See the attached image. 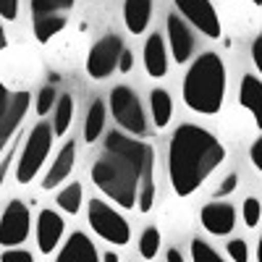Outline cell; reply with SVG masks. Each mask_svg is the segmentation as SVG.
<instances>
[{
	"instance_id": "cell-1",
	"label": "cell",
	"mask_w": 262,
	"mask_h": 262,
	"mask_svg": "<svg viewBox=\"0 0 262 262\" xmlns=\"http://www.w3.org/2000/svg\"><path fill=\"white\" fill-rule=\"evenodd\" d=\"M92 181L118 207L149 212L155 205V149L126 131H111L92 165Z\"/></svg>"
},
{
	"instance_id": "cell-2",
	"label": "cell",
	"mask_w": 262,
	"mask_h": 262,
	"mask_svg": "<svg viewBox=\"0 0 262 262\" xmlns=\"http://www.w3.org/2000/svg\"><path fill=\"white\" fill-rule=\"evenodd\" d=\"M226 160V147L212 131L184 123L173 131L168 147V176L173 191L179 196H189L200 189L215 168Z\"/></svg>"
},
{
	"instance_id": "cell-3",
	"label": "cell",
	"mask_w": 262,
	"mask_h": 262,
	"mask_svg": "<svg viewBox=\"0 0 262 262\" xmlns=\"http://www.w3.org/2000/svg\"><path fill=\"white\" fill-rule=\"evenodd\" d=\"M184 102L189 111L200 116L221 113L226 100V66L217 53H202L194 58L184 76Z\"/></svg>"
},
{
	"instance_id": "cell-4",
	"label": "cell",
	"mask_w": 262,
	"mask_h": 262,
	"mask_svg": "<svg viewBox=\"0 0 262 262\" xmlns=\"http://www.w3.org/2000/svg\"><path fill=\"white\" fill-rule=\"evenodd\" d=\"M53 137L55 131L53 126H48L45 121L37 123L29 137L24 142V149H21V158L16 163V181L18 184H29L37 173L42 170V165H45L48 155H50V147H53Z\"/></svg>"
},
{
	"instance_id": "cell-5",
	"label": "cell",
	"mask_w": 262,
	"mask_h": 262,
	"mask_svg": "<svg viewBox=\"0 0 262 262\" xmlns=\"http://www.w3.org/2000/svg\"><path fill=\"white\" fill-rule=\"evenodd\" d=\"M86 221L90 228L102 238V242L113 244V247H123L131 238V226L126 223V217L113 210L107 202L102 200H90V212H86Z\"/></svg>"
},
{
	"instance_id": "cell-6",
	"label": "cell",
	"mask_w": 262,
	"mask_h": 262,
	"mask_svg": "<svg viewBox=\"0 0 262 262\" xmlns=\"http://www.w3.org/2000/svg\"><path fill=\"white\" fill-rule=\"evenodd\" d=\"M111 113L126 134H131V137H144L147 134V116H144V107H142L134 90L116 86L111 92Z\"/></svg>"
},
{
	"instance_id": "cell-7",
	"label": "cell",
	"mask_w": 262,
	"mask_h": 262,
	"mask_svg": "<svg viewBox=\"0 0 262 262\" xmlns=\"http://www.w3.org/2000/svg\"><path fill=\"white\" fill-rule=\"evenodd\" d=\"M121 53H123V39L118 34H105L100 42H95L90 55H86V74L95 81L107 79L118 69Z\"/></svg>"
},
{
	"instance_id": "cell-8",
	"label": "cell",
	"mask_w": 262,
	"mask_h": 262,
	"mask_svg": "<svg viewBox=\"0 0 262 262\" xmlns=\"http://www.w3.org/2000/svg\"><path fill=\"white\" fill-rule=\"evenodd\" d=\"M32 215L21 200H11L0 217V247H18L29 238Z\"/></svg>"
},
{
	"instance_id": "cell-9",
	"label": "cell",
	"mask_w": 262,
	"mask_h": 262,
	"mask_svg": "<svg viewBox=\"0 0 262 262\" xmlns=\"http://www.w3.org/2000/svg\"><path fill=\"white\" fill-rule=\"evenodd\" d=\"M29 92H8V97L0 100V155L13 142V134L29 111Z\"/></svg>"
},
{
	"instance_id": "cell-10",
	"label": "cell",
	"mask_w": 262,
	"mask_h": 262,
	"mask_svg": "<svg viewBox=\"0 0 262 262\" xmlns=\"http://www.w3.org/2000/svg\"><path fill=\"white\" fill-rule=\"evenodd\" d=\"M176 8L179 13L194 24V29H200L205 37L217 39L221 37V18H217V11L210 0H176Z\"/></svg>"
},
{
	"instance_id": "cell-11",
	"label": "cell",
	"mask_w": 262,
	"mask_h": 262,
	"mask_svg": "<svg viewBox=\"0 0 262 262\" xmlns=\"http://www.w3.org/2000/svg\"><path fill=\"white\" fill-rule=\"evenodd\" d=\"M165 29H168V45H170L173 60L186 63L194 55V37H191V29L186 27L184 16L170 13L168 21H165Z\"/></svg>"
},
{
	"instance_id": "cell-12",
	"label": "cell",
	"mask_w": 262,
	"mask_h": 262,
	"mask_svg": "<svg viewBox=\"0 0 262 262\" xmlns=\"http://www.w3.org/2000/svg\"><path fill=\"white\" fill-rule=\"evenodd\" d=\"M63 231H66L63 217L55 210H42L37 215V247H39V252L42 254L55 252L60 238H63Z\"/></svg>"
},
{
	"instance_id": "cell-13",
	"label": "cell",
	"mask_w": 262,
	"mask_h": 262,
	"mask_svg": "<svg viewBox=\"0 0 262 262\" xmlns=\"http://www.w3.org/2000/svg\"><path fill=\"white\" fill-rule=\"evenodd\" d=\"M200 221H202L207 233H212V236H228L233 231V226H236V210L228 202H212V205L202 207Z\"/></svg>"
},
{
	"instance_id": "cell-14",
	"label": "cell",
	"mask_w": 262,
	"mask_h": 262,
	"mask_svg": "<svg viewBox=\"0 0 262 262\" xmlns=\"http://www.w3.org/2000/svg\"><path fill=\"white\" fill-rule=\"evenodd\" d=\"M55 262H100V254H97L95 244L90 242V236L76 231V233L69 236V242L60 247Z\"/></svg>"
},
{
	"instance_id": "cell-15",
	"label": "cell",
	"mask_w": 262,
	"mask_h": 262,
	"mask_svg": "<svg viewBox=\"0 0 262 262\" xmlns=\"http://www.w3.org/2000/svg\"><path fill=\"white\" fill-rule=\"evenodd\" d=\"M74 163H76V144L69 139V142H66V144L60 147V152H58V155H55L53 165L48 168L45 179H42V189H55L58 184H63L66 179L71 176Z\"/></svg>"
},
{
	"instance_id": "cell-16",
	"label": "cell",
	"mask_w": 262,
	"mask_h": 262,
	"mask_svg": "<svg viewBox=\"0 0 262 262\" xmlns=\"http://www.w3.org/2000/svg\"><path fill=\"white\" fill-rule=\"evenodd\" d=\"M144 69L152 79H163L168 74V53L160 34H149L144 42Z\"/></svg>"
},
{
	"instance_id": "cell-17",
	"label": "cell",
	"mask_w": 262,
	"mask_h": 262,
	"mask_svg": "<svg viewBox=\"0 0 262 262\" xmlns=\"http://www.w3.org/2000/svg\"><path fill=\"white\" fill-rule=\"evenodd\" d=\"M238 102L252 113L254 123L262 128V81L252 74L242 76V86H238Z\"/></svg>"
},
{
	"instance_id": "cell-18",
	"label": "cell",
	"mask_w": 262,
	"mask_h": 262,
	"mask_svg": "<svg viewBox=\"0 0 262 262\" xmlns=\"http://www.w3.org/2000/svg\"><path fill=\"white\" fill-rule=\"evenodd\" d=\"M152 18V0H126L123 3V24L131 34H144Z\"/></svg>"
},
{
	"instance_id": "cell-19",
	"label": "cell",
	"mask_w": 262,
	"mask_h": 262,
	"mask_svg": "<svg viewBox=\"0 0 262 262\" xmlns=\"http://www.w3.org/2000/svg\"><path fill=\"white\" fill-rule=\"evenodd\" d=\"M149 107H152V123L158 128H165L173 118V100L165 90H152L149 92Z\"/></svg>"
},
{
	"instance_id": "cell-20",
	"label": "cell",
	"mask_w": 262,
	"mask_h": 262,
	"mask_svg": "<svg viewBox=\"0 0 262 262\" xmlns=\"http://www.w3.org/2000/svg\"><path fill=\"white\" fill-rule=\"evenodd\" d=\"M105 128V102L102 100H95L86 111V118H84V142H97L100 134Z\"/></svg>"
},
{
	"instance_id": "cell-21",
	"label": "cell",
	"mask_w": 262,
	"mask_h": 262,
	"mask_svg": "<svg viewBox=\"0 0 262 262\" xmlns=\"http://www.w3.org/2000/svg\"><path fill=\"white\" fill-rule=\"evenodd\" d=\"M63 27H66V18L58 16V13L34 16V37H37L39 45H48L58 32H63Z\"/></svg>"
},
{
	"instance_id": "cell-22",
	"label": "cell",
	"mask_w": 262,
	"mask_h": 262,
	"mask_svg": "<svg viewBox=\"0 0 262 262\" xmlns=\"http://www.w3.org/2000/svg\"><path fill=\"white\" fill-rule=\"evenodd\" d=\"M71 118H74V97L71 95H60L55 102V121H53V131L55 137L69 134L71 128Z\"/></svg>"
},
{
	"instance_id": "cell-23",
	"label": "cell",
	"mask_w": 262,
	"mask_h": 262,
	"mask_svg": "<svg viewBox=\"0 0 262 262\" xmlns=\"http://www.w3.org/2000/svg\"><path fill=\"white\" fill-rule=\"evenodd\" d=\"M81 196H84L81 184H69L66 189H60V191H58L55 202H58V207H60L63 212L76 215V212H79V207H81Z\"/></svg>"
},
{
	"instance_id": "cell-24",
	"label": "cell",
	"mask_w": 262,
	"mask_h": 262,
	"mask_svg": "<svg viewBox=\"0 0 262 262\" xmlns=\"http://www.w3.org/2000/svg\"><path fill=\"white\" fill-rule=\"evenodd\" d=\"M160 242H163V238H160V231L155 226L144 228L142 238H139V254H142V259H155L158 252H160Z\"/></svg>"
},
{
	"instance_id": "cell-25",
	"label": "cell",
	"mask_w": 262,
	"mask_h": 262,
	"mask_svg": "<svg viewBox=\"0 0 262 262\" xmlns=\"http://www.w3.org/2000/svg\"><path fill=\"white\" fill-rule=\"evenodd\" d=\"M74 0H32V13L34 16H48V13H60L71 11Z\"/></svg>"
},
{
	"instance_id": "cell-26",
	"label": "cell",
	"mask_w": 262,
	"mask_h": 262,
	"mask_svg": "<svg viewBox=\"0 0 262 262\" xmlns=\"http://www.w3.org/2000/svg\"><path fill=\"white\" fill-rule=\"evenodd\" d=\"M191 262H226L205 238H194L191 242Z\"/></svg>"
},
{
	"instance_id": "cell-27",
	"label": "cell",
	"mask_w": 262,
	"mask_h": 262,
	"mask_svg": "<svg viewBox=\"0 0 262 262\" xmlns=\"http://www.w3.org/2000/svg\"><path fill=\"white\" fill-rule=\"evenodd\" d=\"M242 217L249 228H257L259 226V217H262V202L257 196H247L244 205H242Z\"/></svg>"
},
{
	"instance_id": "cell-28",
	"label": "cell",
	"mask_w": 262,
	"mask_h": 262,
	"mask_svg": "<svg viewBox=\"0 0 262 262\" xmlns=\"http://www.w3.org/2000/svg\"><path fill=\"white\" fill-rule=\"evenodd\" d=\"M55 102H58V95H55L53 86H42L39 95H37V105H34L37 116H48V111H53Z\"/></svg>"
},
{
	"instance_id": "cell-29",
	"label": "cell",
	"mask_w": 262,
	"mask_h": 262,
	"mask_svg": "<svg viewBox=\"0 0 262 262\" xmlns=\"http://www.w3.org/2000/svg\"><path fill=\"white\" fill-rule=\"evenodd\" d=\"M226 252H228V257L233 262H249V247H247L244 238H233V242H228Z\"/></svg>"
},
{
	"instance_id": "cell-30",
	"label": "cell",
	"mask_w": 262,
	"mask_h": 262,
	"mask_svg": "<svg viewBox=\"0 0 262 262\" xmlns=\"http://www.w3.org/2000/svg\"><path fill=\"white\" fill-rule=\"evenodd\" d=\"M16 144H18V139H13V142L8 144V149H6V155L0 158V186L6 184V176H8V168H11V163H13V158H16Z\"/></svg>"
},
{
	"instance_id": "cell-31",
	"label": "cell",
	"mask_w": 262,
	"mask_h": 262,
	"mask_svg": "<svg viewBox=\"0 0 262 262\" xmlns=\"http://www.w3.org/2000/svg\"><path fill=\"white\" fill-rule=\"evenodd\" d=\"M0 262H34V257L24 249H6L0 254Z\"/></svg>"
},
{
	"instance_id": "cell-32",
	"label": "cell",
	"mask_w": 262,
	"mask_h": 262,
	"mask_svg": "<svg viewBox=\"0 0 262 262\" xmlns=\"http://www.w3.org/2000/svg\"><path fill=\"white\" fill-rule=\"evenodd\" d=\"M0 16L6 21H13L18 16V0H0Z\"/></svg>"
},
{
	"instance_id": "cell-33",
	"label": "cell",
	"mask_w": 262,
	"mask_h": 262,
	"mask_svg": "<svg viewBox=\"0 0 262 262\" xmlns=\"http://www.w3.org/2000/svg\"><path fill=\"white\" fill-rule=\"evenodd\" d=\"M249 158H252V165L262 173V137H257L254 144L249 147Z\"/></svg>"
},
{
	"instance_id": "cell-34",
	"label": "cell",
	"mask_w": 262,
	"mask_h": 262,
	"mask_svg": "<svg viewBox=\"0 0 262 262\" xmlns=\"http://www.w3.org/2000/svg\"><path fill=\"white\" fill-rule=\"evenodd\" d=\"M236 186H238V176H236V173H228V176L221 181V186H217V196H226V194H231Z\"/></svg>"
},
{
	"instance_id": "cell-35",
	"label": "cell",
	"mask_w": 262,
	"mask_h": 262,
	"mask_svg": "<svg viewBox=\"0 0 262 262\" xmlns=\"http://www.w3.org/2000/svg\"><path fill=\"white\" fill-rule=\"evenodd\" d=\"M131 69H134V55H131V50L123 48V53H121V58H118V71H121V74H128Z\"/></svg>"
},
{
	"instance_id": "cell-36",
	"label": "cell",
	"mask_w": 262,
	"mask_h": 262,
	"mask_svg": "<svg viewBox=\"0 0 262 262\" xmlns=\"http://www.w3.org/2000/svg\"><path fill=\"white\" fill-rule=\"evenodd\" d=\"M252 60H254V66H257V71L262 74V37H257V39L252 42Z\"/></svg>"
},
{
	"instance_id": "cell-37",
	"label": "cell",
	"mask_w": 262,
	"mask_h": 262,
	"mask_svg": "<svg viewBox=\"0 0 262 262\" xmlns=\"http://www.w3.org/2000/svg\"><path fill=\"white\" fill-rule=\"evenodd\" d=\"M165 259H168V262H184V257H181V252H179V249H173V247L168 249V254H165Z\"/></svg>"
},
{
	"instance_id": "cell-38",
	"label": "cell",
	"mask_w": 262,
	"mask_h": 262,
	"mask_svg": "<svg viewBox=\"0 0 262 262\" xmlns=\"http://www.w3.org/2000/svg\"><path fill=\"white\" fill-rule=\"evenodd\" d=\"M100 262H121V259H118V254H116V252H105Z\"/></svg>"
},
{
	"instance_id": "cell-39",
	"label": "cell",
	"mask_w": 262,
	"mask_h": 262,
	"mask_svg": "<svg viewBox=\"0 0 262 262\" xmlns=\"http://www.w3.org/2000/svg\"><path fill=\"white\" fill-rule=\"evenodd\" d=\"M8 39H6V32H3V24H0V50H6Z\"/></svg>"
},
{
	"instance_id": "cell-40",
	"label": "cell",
	"mask_w": 262,
	"mask_h": 262,
	"mask_svg": "<svg viewBox=\"0 0 262 262\" xmlns=\"http://www.w3.org/2000/svg\"><path fill=\"white\" fill-rule=\"evenodd\" d=\"M257 262H262V236H259V244H257Z\"/></svg>"
},
{
	"instance_id": "cell-41",
	"label": "cell",
	"mask_w": 262,
	"mask_h": 262,
	"mask_svg": "<svg viewBox=\"0 0 262 262\" xmlns=\"http://www.w3.org/2000/svg\"><path fill=\"white\" fill-rule=\"evenodd\" d=\"M3 97H8V90H6V84L0 81V100H3Z\"/></svg>"
},
{
	"instance_id": "cell-42",
	"label": "cell",
	"mask_w": 262,
	"mask_h": 262,
	"mask_svg": "<svg viewBox=\"0 0 262 262\" xmlns=\"http://www.w3.org/2000/svg\"><path fill=\"white\" fill-rule=\"evenodd\" d=\"M249 3H254V6H262V0H249Z\"/></svg>"
}]
</instances>
